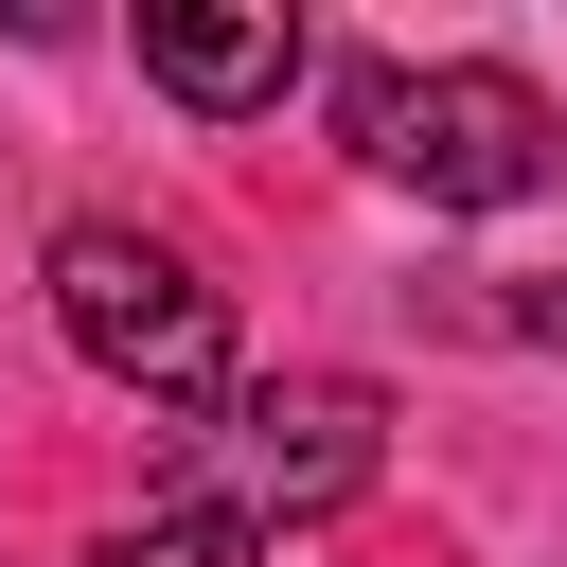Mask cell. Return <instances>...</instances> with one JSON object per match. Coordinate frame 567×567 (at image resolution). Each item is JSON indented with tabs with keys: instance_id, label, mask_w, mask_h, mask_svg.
<instances>
[{
	"instance_id": "277c9868",
	"label": "cell",
	"mask_w": 567,
	"mask_h": 567,
	"mask_svg": "<svg viewBox=\"0 0 567 567\" xmlns=\"http://www.w3.org/2000/svg\"><path fill=\"white\" fill-rule=\"evenodd\" d=\"M142 71L177 89V106H284V71H301V18L284 0H142Z\"/></svg>"
},
{
	"instance_id": "8992f818",
	"label": "cell",
	"mask_w": 567,
	"mask_h": 567,
	"mask_svg": "<svg viewBox=\"0 0 567 567\" xmlns=\"http://www.w3.org/2000/svg\"><path fill=\"white\" fill-rule=\"evenodd\" d=\"M514 337H549V354H567V266H549V284L514 301Z\"/></svg>"
},
{
	"instance_id": "3957f363",
	"label": "cell",
	"mask_w": 567,
	"mask_h": 567,
	"mask_svg": "<svg viewBox=\"0 0 567 567\" xmlns=\"http://www.w3.org/2000/svg\"><path fill=\"white\" fill-rule=\"evenodd\" d=\"M213 425H230V514H248V532L337 514V496H372V461H390V408H372L354 372H266V390H230Z\"/></svg>"
},
{
	"instance_id": "5b68a950",
	"label": "cell",
	"mask_w": 567,
	"mask_h": 567,
	"mask_svg": "<svg viewBox=\"0 0 567 567\" xmlns=\"http://www.w3.org/2000/svg\"><path fill=\"white\" fill-rule=\"evenodd\" d=\"M266 532L230 514V496H177V514H142V532H106V567H248Z\"/></svg>"
},
{
	"instance_id": "6da1fadb",
	"label": "cell",
	"mask_w": 567,
	"mask_h": 567,
	"mask_svg": "<svg viewBox=\"0 0 567 567\" xmlns=\"http://www.w3.org/2000/svg\"><path fill=\"white\" fill-rule=\"evenodd\" d=\"M53 319H71V354H89L106 390H142V408H230V301H213L159 230H124V213L53 230Z\"/></svg>"
},
{
	"instance_id": "7a4b0ae2",
	"label": "cell",
	"mask_w": 567,
	"mask_h": 567,
	"mask_svg": "<svg viewBox=\"0 0 567 567\" xmlns=\"http://www.w3.org/2000/svg\"><path fill=\"white\" fill-rule=\"evenodd\" d=\"M337 106H354V159L408 177L425 213H514L549 177V89L496 71V53H461V71H354Z\"/></svg>"
}]
</instances>
